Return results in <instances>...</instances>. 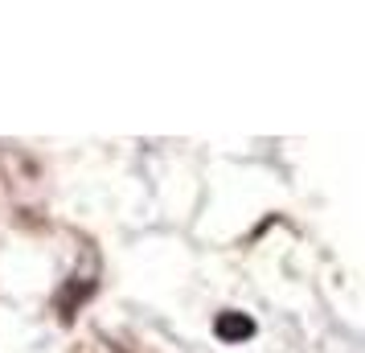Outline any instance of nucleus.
<instances>
[{"label": "nucleus", "instance_id": "nucleus-2", "mask_svg": "<svg viewBox=\"0 0 365 353\" xmlns=\"http://www.w3.org/2000/svg\"><path fill=\"white\" fill-rule=\"evenodd\" d=\"M91 292H95V284H78L74 292H70V296H62V320H74L78 304H83L86 296H91Z\"/></svg>", "mask_w": 365, "mask_h": 353}, {"label": "nucleus", "instance_id": "nucleus-1", "mask_svg": "<svg viewBox=\"0 0 365 353\" xmlns=\"http://www.w3.org/2000/svg\"><path fill=\"white\" fill-rule=\"evenodd\" d=\"M214 333L222 341H247V337H255V320L242 317V312H217Z\"/></svg>", "mask_w": 365, "mask_h": 353}]
</instances>
